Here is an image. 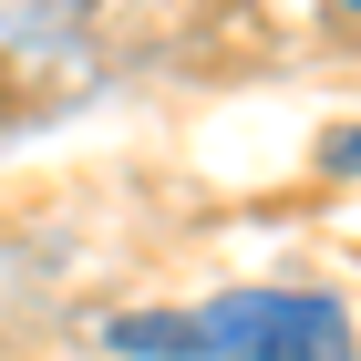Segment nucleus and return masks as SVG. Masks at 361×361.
<instances>
[{
    "instance_id": "nucleus-1",
    "label": "nucleus",
    "mask_w": 361,
    "mask_h": 361,
    "mask_svg": "<svg viewBox=\"0 0 361 361\" xmlns=\"http://www.w3.org/2000/svg\"><path fill=\"white\" fill-rule=\"evenodd\" d=\"M114 351H135V361H351V320L320 289H217L207 310L114 320Z\"/></svg>"
}]
</instances>
